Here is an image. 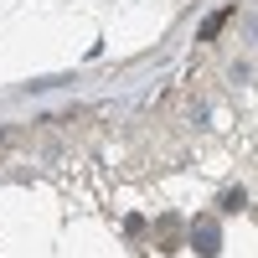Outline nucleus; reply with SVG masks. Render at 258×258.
Wrapping results in <instances>:
<instances>
[{"instance_id":"f257e3e1","label":"nucleus","mask_w":258,"mask_h":258,"mask_svg":"<svg viewBox=\"0 0 258 258\" xmlns=\"http://www.w3.org/2000/svg\"><path fill=\"white\" fill-rule=\"evenodd\" d=\"M197 253H207V258L217 253V222H212V217L197 222Z\"/></svg>"},{"instance_id":"f03ea898","label":"nucleus","mask_w":258,"mask_h":258,"mask_svg":"<svg viewBox=\"0 0 258 258\" xmlns=\"http://www.w3.org/2000/svg\"><path fill=\"white\" fill-rule=\"evenodd\" d=\"M227 21H232V11H217V16H207V26H202V41H212V36H217V31L227 26Z\"/></svg>"}]
</instances>
